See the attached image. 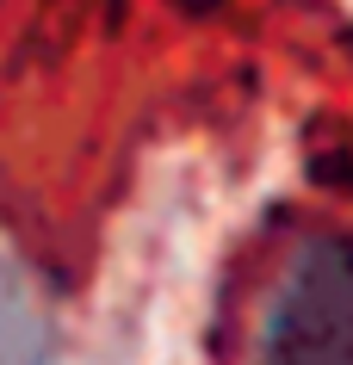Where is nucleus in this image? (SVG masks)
I'll return each instance as SVG.
<instances>
[{
	"label": "nucleus",
	"instance_id": "nucleus-1",
	"mask_svg": "<svg viewBox=\"0 0 353 365\" xmlns=\"http://www.w3.org/2000/svg\"><path fill=\"white\" fill-rule=\"evenodd\" d=\"M260 365H353V235L322 230L285 260L260 316Z\"/></svg>",
	"mask_w": 353,
	"mask_h": 365
},
{
	"label": "nucleus",
	"instance_id": "nucleus-2",
	"mask_svg": "<svg viewBox=\"0 0 353 365\" xmlns=\"http://www.w3.org/2000/svg\"><path fill=\"white\" fill-rule=\"evenodd\" d=\"M0 365H50V328H44L31 291L0 267Z\"/></svg>",
	"mask_w": 353,
	"mask_h": 365
}]
</instances>
